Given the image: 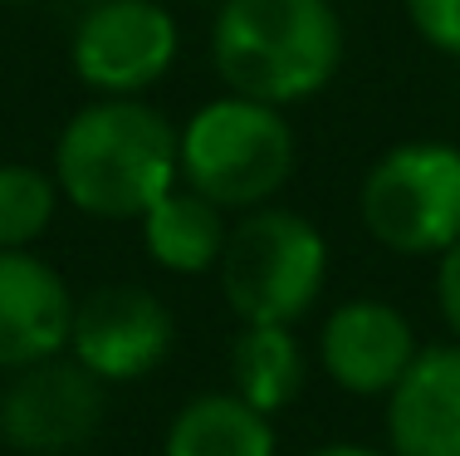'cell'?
I'll return each mask as SVG.
<instances>
[{"instance_id": "cell-1", "label": "cell", "mask_w": 460, "mask_h": 456, "mask_svg": "<svg viewBox=\"0 0 460 456\" xmlns=\"http://www.w3.org/2000/svg\"><path fill=\"white\" fill-rule=\"evenodd\" d=\"M49 177L93 221H142L181 187L177 128L142 99H93L59 128Z\"/></svg>"}, {"instance_id": "cell-2", "label": "cell", "mask_w": 460, "mask_h": 456, "mask_svg": "<svg viewBox=\"0 0 460 456\" xmlns=\"http://www.w3.org/2000/svg\"><path fill=\"white\" fill-rule=\"evenodd\" d=\"M211 64L240 99L270 108L314 99L343 64V20L328 0H221Z\"/></svg>"}, {"instance_id": "cell-3", "label": "cell", "mask_w": 460, "mask_h": 456, "mask_svg": "<svg viewBox=\"0 0 460 456\" xmlns=\"http://www.w3.org/2000/svg\"><path fill=\"white\" fill-rule=\"evenodd\" d=\"M181 187L221 211H260L294 172V128L279 108L221 94L177 128Z\"/></svg>"}, {"instance_id": "cell-4", "label": "cell", "mask_w": 460, "mask_h": 456, "mask_svg": "<svg viewBox=\"0 0 460 456\" xmlns=\"http://www.w3.org/2000/svg\"><path fill=\"white\" fill-rule=\"evenodd\" d=\"M216 275L240 324L294 329L328 285V241L304 211L260 206L230 226Z\"/></svg>"}, {"instance_id": "cell-5", "label": "cell", "mask_w": 460, "mask_h": 456, "mask_svg": "<svg viewBox=\"0 0 460 456\" xmlns=\"http://www.w3.org/2000/svg\"><path fill=\"white\" fill-rule=\"evenodd\" d=\"M358 211L377 246L392 255H436L460 241V148L397 143L367 167Z\"/></svg>"}, {"instance_id": "cell-6", "label": "cell", "mask_w": 460, "mask_h": 456, "mask_svg": "<svg viewBox=\"0 0 460 456\" xmlns=\"http://www.w3.org/2000/svg\"><path fill=\"white\" fill-rule=\"evenodd\" d=\"M177 344V319L167 300L152 295L147 285H98L74 304V329H69V358L89 368L103 388L137 383L157 373L172 358Z\"/></svg>"}, {"instance_id": "cell-7", "label": "cell", "mask_w": 460, "mask_h": 456, "mask_svg": "<svg viewBox=\"0 0 460 456\" xmlns=\"http://www.w3.org/2000/svg\"><path fill=\"white\" fill-rule=\"evenodd\" d=\"M177 20L157 0H98L69 40V64L103 99H137L177 64Z\"/></svg>"}, {"instance_id": "cell-8", "label": "cell", "mask_w": 460, "mask_h": 456, "mask_svg": "<svg viewBox=\"0 0 460 456\" xmlns=\"http://www.w3.org/2000/svg\"><path fill=\"white\" fill-rule=\"evenodd\" d=\"M108 417V388L69 353L20 368L0 388V437L20 456H69L89 447Z\"/></svg>"}, {"instance_id": "cell-9", "label": "cell", "mask_w": 460, "mask_h": 456, "mask_svg": "<svg viewBox=\"0 0 460 456\" xmlns=\"http://www.w3.org/2000/svg\"><path fill=\"white\" fill-rule=\"evenodd\" d=\"M421 344L411 319L387 300H343L319 329V368L353 398H387L407 378Z\"/></svg>"}, {"instance_id": "cell-10", "label": "cell", "mask_w": 460, "mask_h": 456, "mask_svg": "<svg viewBox=\"0 0 460 456\" xmlns=\"http://www.w3.org/2000/svg\"><path fill=\"white\" fill-rule=\"evenodd\" d=\"M74 290L45 255L0 251V373L69 353Z\"/></svg>"}, {"instance_id": "cell-11", "label": "cell", "mask_w": 460, "mask_h": 456, "mask_svg": "<svg viewBox=\"0 0 460 456\" xmlns=\"http://www.w3.org/2000/svg\"><path fill=\"white\" fill-rule=\"evenodd\" d=\"M387 456H460V344H426L387 393Z\"/></svg>"}, {"instance_id": "cell-12", "label": "cell", "mask_w": 460, "mask_h": 456, "mask_svg": "<svg viewBox=\"0 0 460 456\" xmlns=\"http://www.w3.org/2000/svg\"><path fill=\"white\" fill-rule=\"evenodd\" d=\"M137 226H142V251L167 275H206V270L221 265L230 241L226 211L196 197L191 187H172Z\"/></svg>"}, {"instance_id": "cell-13", "label": "cell", "mask_w": 460, "mask_h": 456, "mask_svg": "<svg viewBox=\"0 0 460 456\" xmlns=\"http://www.w3.org/2000/svg\"><path fill=\"white\" fill-rule=\"evenodd\" d=\"M162 456H279V437L275 422L221 388L177 407L162 437Z\"/></svg>"}, {"instance_id": "cell-14", "label": "cell", "mask_w": 460, "mask_h": 456, "mask_svg": "<svg viewBox=\"0 0 460 456\" xmlns=\"http://www.w3.org/2000/svg\"><path fill=\"white\" fill-rule=\"evenodd\" d=\"M304 378H309V358L299 334L279 324H240V334L230 339V393L240 403L275 422V412L304 393Z\"/></svg>"}, {"instance_id": "cell-15", "label": "cell", "mask_w": 460, "mask_h": 456, "mask_svg": "<svg viewBox=\"0 0 460 456\" xmlns=\"http://www.w3.org/2000/svg\"><path fill=\"white\" fill-rule=\"evenodd\" d=\"M59 211V187L30 162H0V251H30Z\"/></svg>"}, {"instance_id": "cell-16", "label": "cell", "mask_w": 460, "mask_h": 456, "mask_svg": "<svg viewBox=\"0 0 460 456\" xmlns=\"http://www.w3.org/2000/svg\"><path fill=\"white\" fill-rule=\"evenodd\" d=\"M407 20L431 49L460 59V0H407Z\"/></svg>"}, {"instance_id": "cell-17", "label": "cell", "mask_w": 460, "mask_h": 456, "mask_svg": "<svg viewBox=\"0 0 460 456\" xmlns=\"http://www.w3.org/2000/svg\"><path fill=\"white\" fill-rule=\"evenodd\" d=\"M436 309L451 329V344H460V241L436 260Z\"/></svg>"}, {"instance_id": "cell-18", "label": "cell", "mask_w": 460, "mask_h": 456, "mask_svg": "<svg viewBox=\"0 0 460 456\" xmlns=\"http://www.w3.org/2000/svg\"><path fill=\"white\" fill-rule=\"evenodd\" d=\"M314 456H387V452L367 447V442H328V447H319Z\"/></svg>"}, {"instance_id": "cell-19", "label": "cell", "mask_w": 460, "mask_h": 456, "mask_svg": "<svg viewBox=\"0 0 460 456\" xmlns=\"http://www.w3.org/2000/svg\"><path fill=\"white\" fill-rule=\"evenodd\" d=\"M0 5H30V0H0Z\"/></svg>"}]
</instances>
